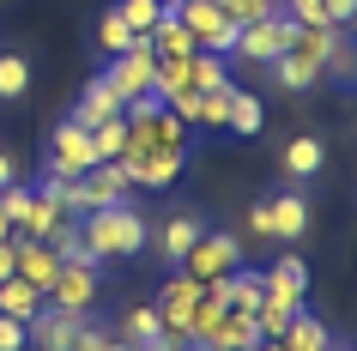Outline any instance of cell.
Here are the masks:
<instances>
[{
	"instance_id": "30bf717a",
	"label": "cell",
	"mask_w": 357,
	"mask_h": 351,
	"mask_svg": "<svg viewBox=\"0 0 357 351\" xmlns=\"http://www.w3.org/2000/svg\"><path fill=\"white\" fill-rule=\"evenodd\" d=\"M91 315H73V309H49L43 303L31 321H24V345H37V351H73V333L85 327Z\"/></svg>"
},
{
	"instance_id": "4316f807",
	"label": "cell",
	"mask_w": 357,
	"mask_h": 351,
	"mask_svg": "<svg viewBox=\"0 0 357 351\" xmlns=\"http://www.w3.org/2000/svg\"><path fill=\"white\" fill-rule=\"evenodd\" d=\"M115 13H121L139 37H151V24L164 19V0H115Z\"/></svg>"
},
{
	"instance_id": "ffe728a7",
	"label": "cell",
	"mask_w": 357,
	"mask_h": 351,
	"mask_svg": "<svg viewBox=\"0 0 357 351\" xmlns=\"http://www.w3.org/2000/svg\"><path fill=\"white\" fill-rule=\"evenodd\" d=\"M31 91V55L24 49H0V103H19Z\"/></svg>"
},
{
	"instance_id": "277c9868",
	"label": "cell",
	"mask_w": 357,
	"mask_h": 351,
	"mask_svg": "<svg viewBox=\"0 0 357 351\" xmlns=\"http://www.w3.org/2000/svg\"><path fill=\"white\" fill-rule=\"evenodd\" d=\"M97 297H103V267H91V260H61V267H55V285L43 291V303H49V309L91 315Z\"/></svg>"
},
{
	"instance_id": "3957f363",
	"label": "cell",
	"mask_w": 357,
	"mask_h": 351,
	"mask_svg": "<svg viewBox=\"0 0 357 351\" xmlns=\"http://www.w3.org/2000/svg\"><path fill=\"white\" fill-rule=\"evenodd\" d=\"M291 37H297V19H291V13H266V19H248V24H236V49H230V55L236 61H279L284 49H291Z\"/></svg>"
},
{
	"instance_id": "7c38bea8",
	"label": "cell",
	"mask_w": 357,
	"mask_h": 351,
	"mask_svg": "<svg viewBox=\"0 0 357 351\" xmlns=\"http://www.w3.org/2000/svg\"><path fill=\"white\" fill-rule=\"evenodd\" d=\"M55 267H61V255L43 237H13V278H24L31 291H49L55 285Z\"/></svg>"
},
{
	"instance_id": "d6a6232c",
	"label": "cell",
	"mask_w": 357,
	"mask_h": 351,
	"mask_svg": "<svg viewBox=\"0 0 357 351\" xmlns=\"http://www.w3.org/2000/svg\"><path fill=\"white\" fill-rule=\"evenodd\" d=\"M146 351H188V339H182V333H158Z\"/></svg>"
},
{
	"instance_id": "5bb4252c",
	"label": "cell",
	"mask_w": 357,
	"mask_h": 351,
	"mask_svg": "<svg viewBox=\"0 0 357 351\" xmlns=\"http://www.w3.org/2000/svg\"><path fill=\"white\" fill-rule=\"evenodd\" d=\"M279 170L291 182H315L321 170H327V146H321V133H291L279 151Z\"/></svg>"
},
{
	"instance_id": "9a60e30c",
	"label": "cell",
	"mask_w": 357,
	"mask_h": 351,
	"mask_svg": "<svg viewBox=\"0 0 357 351\" xmlns=\"http://www.w3.org/2000/svg\"><path fill=\"white\" fill-rule=\"evenodd\" d=\"M266 212H273V242H297L303 230H309V200H303L297 188L273 194V200H266Z\"/></svg>"
},
{
	"instance_id": "836d02e7",
	"label": "cell",
	"mask_w": 357,
	"mask_h": 351,
	"mask_svg": "<svg viewBox=\"0 0 357 351\" xmlns=\"http://www.w3.org/2000/svg\"><path fill=\"white\" fill-rule=\"evenodd\" d=\"M19 182V158H13V151H0V188H13Z\"/></svg>"
},
{
	"instance_id": "4fadbf2b",
	"label": "cell",
	"mask_w": 357,
	"mask_h": 351,
	"mask_svg": "<svg viewBox=\"0 0 357 351\" xmlns=\"http://www.w3.org/2000/svg\"><path fill=\"white\" fill-rule=\"evenodd\" d=\"M200 230H206V218H200V212H169V218L158 224V260H164V267H182V260H188V248L200 242Z\"/></svg>"
},
{
	"instance_id": "ba28073f",
	"label": "cell",
	"mask_w": 357,
	"mask_h": 351,
	"mask_svg": "<svg viewBox=\"0 0 357 351\" xmlns=\"http://www.w3.org/2000/svg\"><path fill=\"white\" fill-rule=\"evenodd\" d=\"M151 303H158V315H164V333H182V339H188V321H194V309L206 303V285H200L194 273H182V267H176V273L164 278V291L151 297Z\"/></svg>"
},
{
	"instance_id": "74e56055",
	"label": "cell",
	"mask_w": 357,
	"mask_h": 351,
	"mask_svg": "<svg viewBox=\"0 0 357 351\" xmlns=\"http://www.w3.org/2000/svg\"><path fill=\"white\" fill-rule=\"evenodd\" d=\"M188 351H218V345H200V339H188Z\"/></svg>"
},
{
	"instance_id": "52a82bcc",
	"label": "cell",
	"mask_w": 357,
	"mask_h": 351,
	"mask_svg": "<svg viewBox=\"0 0 357 351\" xmlns=\"http://www.w3.org/2000/svg\"><path fill=\"white\" fill-rule=\"evenodd\" d=\"M151 67H158V55H151V43L139 37L133 49L109 55V67H103V85L115 91V103H133V97H146V91H151Z\"/></svg>"
},
{
	"instance_id": "f35d334b",
	"label": "cell",
	"mask_w": 357,
	"mask_h": 351,
	"mask_svg": "<svg viewBox=\"0 0 357 351\" xmlns=\"http://www.w3.org/2000/svg\"><path fill=\"white\" fill-rule=\"evenodd\" d=\"M327 351H351V345H327Z\"/></svg>"
},
{
	"instance_id": "7a4b0ae2",
	"label": "cell",
	"mask_w": 357,
	"mask_h": 351,
	"mask_svg": "<svg viewBox=\"0 0 357 351\" xmlns=\"http://www.w3.org/2000/svg\"><path fill=\"white\" fill-rule=\"evenodd\" d=\"M97 170V151H91V128H79L73 115L49 128L43 140V176H85Z\"/></svg>"
},
{
	"instance_id": "8fae6325",
	"label": "cell",
	"mask_w": 357,
	"mask_h": 351,
	"mask_svg": "<svg viewBox=\"0 0 357 351\" xmlns=\"http://www.w3.org/2000/svg\"><path fill=\"white\" fill-rule=\"evenodd\" d=\"M121 200H133V182H128L121 164H97V170L79 176V218L97 212V206H121Z\"/></svg>"
},
{
	"instance_id": "ac0fdd59",
	"label": "cell",
	"mask_w": 357,
	"mask_h": 351,
	"mask_svg": "<svg viewBox=\"0 0 357 351\" xmlns=\"http://www.w3.org/2000/svg\"><path fill=\"white\" fill-rule=\"evenodd\" d=\"M61 218H67V212H61V200L37 188V194H31V206L19 212V224H13V237H49Z\"/></svg>"
},
{
	"instance_id": "8d00e7d4",
	"label": "cell",
	"mask_w": 357,
	"mask_h": 351,
	"mask_svg": "<svg viewBox=\"0 0 357 351\" xmlns=\"http://www.w3.org/2000/svg\"><path fill=\"white\" fill-rule=\"evenodd\" d=\"M255 351H284V345H279V339H261V345H255Z\"/></svg>"
},
{
	"instance_id": "4dcf8cb0",
	"label": "cell",
	"mask_w": 357,
	"mask_h": 351,
	"mask_svg": "<svg viewBox=\"0 0 357 351\" xmlns=\"http://www.w3.org/2000/svg\"><path fill=\"white\" fill-rule=\"evenodd\" d=\"M248 237L273 242V212H266V200H255V206H248Z\"/></svg>"
},
{
	"instance_id": "e0dca14e",
	"label": "cell",
	"mask_w": 357,
	"mask_h": 351,
	"mask_svg": "<svg viewBox=\"0 0 357 351\" xmlns=\"http://www.w3.org/2000/svg\"><path fill=\"white\" fill-rule=\"evenodd\" d=\"M266 67H273V85H279V91H291V97H303V91H315L321 79H327V73H321V67H315V61H303V55H291V49H284L279 61H266Z\"/></svg>"
},
{
	"instance_id": "7402d4cb",
	"label": "cell",
	"mask_w": 357,
	"mask_h": 351,
	"mask_svg": "<svg viewBox=\"0 0 357 351\" xmlns=\"http://www.w3.org/2000/svg\"><path fill=\"white\" fill-rule=\"evenodd\" d=\"M261 121H266L261 97L236 85V91H230V115H225V133H243V140H248V133H261Z\"/></svg>"
},
{
	"instance_id": "f546056e",
	"label": "cell",
	"mask_w": 357,
	"mask_h": 351,
	"mask_svg": "<svg viewBox=\"0 0 357 351\" xmlns=\"http://www.w3.org/2000/svg\"><path fill=\"white\" fill-rule=\"evenodd\" d=\"M321 13H327V24H333V31H351L357 0H321Z\"/></svg>"
},
{
	"instance_id": "8992f818",
	"label": "cell",
	"mask_w": 357,
	"mask_h": 351,
	"mask_svg": "<svg viewBox=\"0 0 357 351\" xmlns=\"http://www.w3.org/2000/svg\"><path fill=\"white\" fill-rule=\"evenodd\" d=\"M176 19L188 24V37L206 49V55H230L236 49V19H230L218 0H182V6H169Z\"/></svg>"
},
{
	"instance_id": "cb8c5ba5",
	"label": "cell",
	"mask_w": 357,
	"mask_h": 351,
	"mask_svg": "<svg viewBox=\"0 0 357 351\" xmlns=\"http://www.w3.org/2000/svg\"><path fill=\"white\" fill-rule=\"evenodd\" d=\"M121 146H128V115H109V121H97V128H91L97 164H115V158H121Z\"/></svg>"
},
{
	"instance_id": "d590c367",
	"label": "cell",
	"mask_w": 357,
	"mask_h": 351,
	"mask_svg": "<svg viewBox=\"0 0 357 351\" xmlns=\"http://www.w3.org/2000/svg\"><path fill=\"white\" fill-rule=\"evenodd\" d=\"M103 351H139V345H128V339H115V333H109V345H103Z\"/></svg>"
},
{
	"instance_id": "6da1fadb",
	"label": "cell",
	"mask_w": 357,
	"mask_h": 351,
	"mask_svg": "<svg viewBox=\"0 0 357 351\" xmlns=\"http://www.w3.org/2000/svg\"><path fill=\"white\" fill-rule=\"evenodd\" d=\"M79 237H85V255L103 267V260L146 255L151 224L139 218V206H133V200H121V206H97V212H85V218H79Z\"/></svg>"
},
{
	"instance_id": "83f0119b",
	"label": "cell",
	"mask_w": 357,
	"mask_h": 351,
	"mask_svg": "<svg viewBox=\"0 0 357 351\" xmlns=\"http://www.w3.org/2000/svg\"><path fill=\"white\" fill-rule=\"evenodd\" d=\"M218 6H225V13H230L236 24H248V19H266V13H279V0H218Z\"/></svg>"
},
{
	"instance_id": "44dd1931",
	"label": "cell",
	"mask_w": 357,
	"mask_h": 351,
	"mask_svg": "<svg viewBox=\"0 0 357 351\" xmlns=\"http://www.w3.org/2000/svg\"><path fill=\"white\" fill-rule=\"evenodd\" d=\"M284 351H327L333 345V333H327V321H315V315L303 309L297 321H291V327H284V339H279Z\"/></svg>"
},
{
	"instance_id": "603a6c76",
	"label": "cell",
	"mask_w": 357,
	"mask_h": 351,
	"mask_svg": "<svg viewBox=\"0 0 357 351\" xmlns=\"http://www.w3.org/2000/svg\"><path fill=\"white\" fill-rule=\"evenodd\" d=\"M43 309V291H31L24 278H0V315H13V321H31Z\"/></svg>"
},
{
	"instance_id": "d6986e66",
	"label": "cell",
	"mask_w": 357,
	"mask_h": 351,
	"mask_svg": "<svg viewBox=\"0 0 357 351\" xmlns=\"http://www.w3.org/2000/svg\"><path fill=\"white\" fill-rule=\"evenodd\" d=\"M109 115H121V103H115V91L103 79H91V85L79 91V103H73V121L79 128H97V121H109Z\"/></svg>"
},
{
	"instance_id": "9c48e42d",
	"label": "cell",
	"mask_w": 357,
	"mask_h": 351,
	"mask_svg": "<svg viewBox=\"0 0 357 351\" xmlns=\"http://www.w3.org/2000/svg\"><path fill=\"white\" fill-rule=\"evenodd\" d=\"M255 278H261V303H279V309L303 315V303H309V267H303L297 255L273 260V267H266V273H255Z\"/></svg>"
},
{
	"instance_id": "e575fe53",
	"label": "cell",
	"mask_w": 357,
	"mask_h": 351,
	"mask_svg": "<svg viewBox=\"0 0 357 351\" xmlns=\"http://www.w3.org/2000/svg\"><path fill=\"white\" fill-rule=\"evenodd\" d=\"M0 278H13V237L0 242Z\"/></svg>"
},
{
	"instance_id": "d4e9b609",
	"label": "cell",
	"mask_w": 357,
	"mask_h": 351,
	"mask_svg": "<svg viewBox=\"0 0 357 351\" xmlns=\"http://www.w3.org/2000/svg\"><path fill=\"white\" fill-rule=\"evenodd\" d=\"M133 43H139V31L109 6V13L97 19V49H103V55H121V49H133Z\"/></svg>"
},
{
	"instance_id": "ab89813d",
	"label": "cell",
	"mask_w": 357,
	"mask_h": 351,
	"mask_svg": "<svg viewBox=\"0 0 357 351\" xmlns=\"http://www.w3.org/2000/svg\"><path fill=\"white\" fill-rule=\"evenodd\" d=\"M164 6H182V0H164Z\"/></svg>"
},
{
	"instance_id": "484cf974",
	"label": "cell",
	"mask_w": 357,
	"mask_h": 351,
	"mask_svg": "<svg viewBox=\"0 0 357 351\" xmlns=\"http://www.w3.org/2000/svg\"><path fill=\"white\" fill-rule=\"evenodd\" d=\"M230 91H236V85H230ZM230 91H194V128H212V133H225Z\"/></svg>"
},
{
	"instance_id": "1f68e13d",
	"label": "cell",
	"mask_w": 357,
	"mask_h": 351,
	"mask_svg": "<svg viewBox=\"0 0 357 351\" xmlns=\"http://www.w3.org/2000/svg\"><path fill=\"white\" fill-rule=\"evenodd\" d=\"M0 351H24V321L0 315Z\"/></svg>"
},
{
	"instance_id": "5b68a950",
	"label": "cell",
	"mask_w": 357,
	"mask_h": 351,
	"mask_svg": "<svg viewBox=\"0 0 357 351\" xmlns=\"http://www.w3.org/2000/svg\"><path fill=\"white\" fill-rule=\"evenodd\" d=\"M243 267V237L236 230H200V242L188 248V260H182V273H194L200 285H212V278H230Z\"/></svg>"
},
{
	"instance_id": "f1b7e54d",
	"label": "cell",
	"mask_w": 357,
	"mask_h": 351,
	"mask_svg": "<svg viewBox=\"0 0 357 351\" xmlns=\"http://www.w3.org/2000/svg\"><path fill=\"white\" fill-rule=\"evenodd\" d=\"M327 73H333L339 85H351V73H357V61H351V43H345V37L333 43V55H327Z\"/></svg>"
},
{
	"instance_id": "2e32d148",
	"label": "cell",
	"mask_w": 357,
	"mask_h": 351,
	"mask_svg": "<svg viewBox=\"0 0 357 351\" xmlns=\"http://www.w3.org/2000/svg\"><path fill=\"white\" fill-rule=\"evenodd\" d=\"M158 333H164L158 303H128V309H121V321H115V339H128V345H139V351H146Z\"/></svg>"
}]
</instances>
